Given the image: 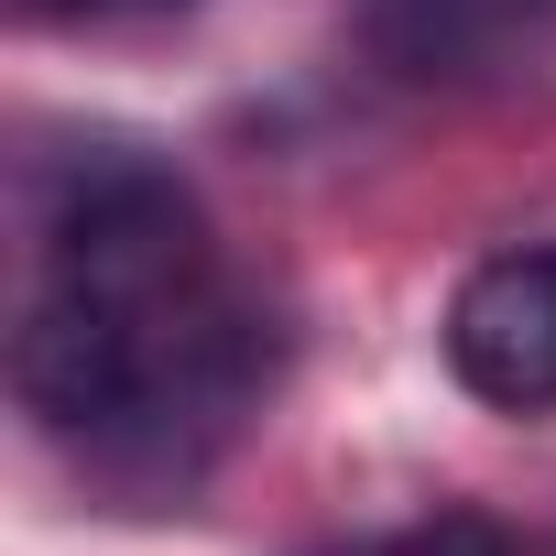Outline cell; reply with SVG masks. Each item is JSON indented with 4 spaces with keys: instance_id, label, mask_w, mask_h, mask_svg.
<instances>
[{
    "instance_id": "2",
    "label": "cell",
    "mask_w": 556,
    "mask_h": 556,
    "mask_svg": "<svg viewBox=\"0 0 556 556\" xmlns=\"http://www.w3.org/2000/svg\"><path fill=\"white\" fill-rule=\"evenodd\" d=\"M361 34L404 88H491L556 45V0H371Z\"/></svg>"
},
{
    "instance_id": "4",
    "label": "cell",
    "mask_w": 556,
    "mask_h": 556,
    "mask_svg": "<svg viewBox=\"0 0 556 556\" xmlns=\"http://www.w3.org/2000/svg\"><path fill=\"white\" fill-rule=\"evenodd\" d=\"M34 23H110V12H175V0H23Z\"/></svg>"
},
{
    "instance_id": "1",
    "label": "cell",
    "mask_w": 556,
    "mask_h": 556,
    "mask_svg": "<svg viewBox=\"0 0 556 556\" xmlns=\"http://www.w3.org/2000/svg\"><path fill=\"white\" fill-rule=\"evenodd\" d=\"M447 371L491 415H556V240L491 251L447 306Z\"/></svg>"
},
{
    "instance_id": "3",
    "label": "cell",
    "mask_w": 556,
    "mask_h": 556,
    "mask_svg": "<svg viewBox=\"0 0 556 556\" xmlns=\"http://www.w3.org/2000/svg\"><path fill=\"white\" fill-rule=\"evenodd\" d=\"M361 556H513V534L491 513H426V523H404L393 545H361Z\"/></svg>"
}]
</instances>
